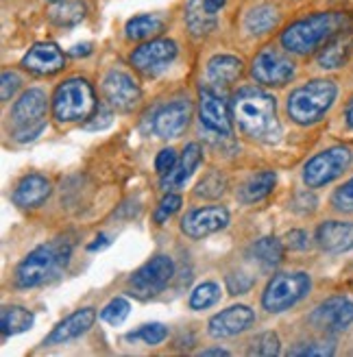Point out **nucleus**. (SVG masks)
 Wrapping results in <instances>:
<instances>
[{
	"label": "nucleus",
	"mask_w": 353,
	"mask_h": 357,
	"mask_svg": "<svg viewBox=\"0 0 353 357\" xmlns=\"http://www.w3.org/2000/svg\"><path fill=\"white\" fill-rule=\"evenodd\" d=\"M112 124V112H107L105 107H98V112L94 114V120L85 122V129L87 131H96V129H105Z\"/></svg>",
	"instance_id": "nucleus-44"
},
{
	"label": "nucleus",
	"mask_w": 353,
	"mask_h": 357,
	"mask_svg": "<svg viewBox=\"0 0 353 357\" xmlns=\"http://www.w3.org/2000/svg\"><path fill=\"white\" fill-rule=\"evenodd\" d=\"M290 207H292L294 211H299V213H310V211H314V209H316V199H314V194H310V192H299V194L294 196V199H292Z\"/></svg>",
	"instance_id": "nucleus-42"
},
{
	"label": "nucleus",
	"mask_w": 353,
	"mask_h": 357,
	"mask_svg": "<svg viewBox=\"0 0 353 357\" xmlns=\"http://www.w3.org/2000/svg\"><path fill=\"white\" fill-rule=\"evenodd\" d=\"M353 55V31H343L321 48L319 52V66L323 70H336L343 68L349 57Z\"/></svg>",
	"instance_id": "nucleus-22"
},
{
	"label": "nucleus",
	"mask_w": 353,
	"mask_h": 357,
	"mask_svg": "<svg viewBox=\"0 0 353 357\" xmlns=\"http://www.w3.org/2000/svg\"><path fill=\"white\" fill-rule=\"evenodd\" d=\"M166 337H168V329L162 323H151V325H142L137 331L129 333L127 340H133V342L142 340L149 347H157V344H162Z\"/></svg>",
	"instance_id": "nucleus-33"
},
{
	"label": "nucleus",
	"mask_w": 353,
	"mask_h": 357,
	"mask_svg": "<svg viewBox=\"0 0 353 357\" xmlns=\"http://www.w3.org/2000/svg\"><path fill=\"white\" fill-rule=\"evenodd\" d=\"M96 107L94 89L85 79H68L63 81L55 98H52V112L59 122H77L87 118Z\"/></svg>",
	"instance_id": "nucleus-5"
},
{
	"label": "nucleus",
	"mask_w": 353,
	"mask_h": 357,
	"mask_svg": "<svg viewBox=\"0 0 353 357\" xmlns=\"http://www.w3.org/2000/svg\"><path fill=\"white\" fill-rule=\"evenodd\" d=\"M94 320H96V310H92V307H83L75 314H70L50 331V335L44 340V344L55 347V344H66L70 340H75V337L83 335L85 331H90Z\"/></svg>",
	"instance_id": "nucleus-19"
},
{
	"label": "nucleus",
	"mask_w": 353,
	"mask_h": 357,
	"mask_svg": "<svg viewBox=\"0 0 353 357\" xmlns=\"http://www.w3.org/2000/svg\"><path fill=\"white\" fill-rule=\"evenodd\" d=\"M279 353V337L277 333L273 331H266V333H260L255 340H253V347L249 349V355H264V357H273Z\"/></svg>",
	"instance_id": "nucleus-36"
},
{
	"label": "nucleus",
	"mask_w": 353,
	"mask_h": 357,
	"mask_svg": "<svg viewBox=\"0 0 353 357\" xmlns=\"http://www.w3.org/2000/svg\"><path fill=\"white\" fill-rule=\"evenodd\" d=\"M186 22L192 35H207L216 29V13H211L203 0H190L186 9Z\"/></svg>",
	"instance_id": "nucleus-26"
},
{
	"label": "nucleus",
	"mask_w": 353,
	"mask_h": 357,
	"mask_svg": "<svg viewBox=\"0 0 353 357\" xmlns=\"http://www.w3.org/2000/svg\"><path fill=\"white\" fill-rule=\"evenodd\" d=\"M203 162V151L199 144H188L181 157L176 159V164L170 172L162 176V188L164 190H179L188 183V178L194 174V170L199 168Z\"/></svg>",
	"instance_id": "nucleus-21"
},
{
	"label": "nucleus",
	"mask_w": 353,
	"mask_h": 357,
	"mask_svg": "<svg viewBox=\"0 0 353 357\" xmlns=\"http://www.w3.org/2000/svg\"><path fill=\"white\" fill-rule=\"evenodd\" d=\"M22 66L35 75H55L63 68V52L50 42L35 44L24 55Z\"/></svg>",
	"instance_id": "nucleus-20"
},
{
	"label": "nucleus",
	"mask_w": 353,
	"mask_h": 357,
	"mask_svg": "<svg viewBox=\"0 0 353 357\" xmlns=\"http://www.w3.org/2000/svg\"><path fill=\"white\" fill-rule=\"evenodd\" d=\"M338 96V87L329 79H314L296 87L288 98V116L296 124L319 122Z\"/></svg>",
	"instance_id": "nucleus-4"
},
{
	"label": "nucleus",
	"mask_w": 353,
	"mask_h": 357,
	"mask_svg": "<svg viewBox=\"0 0 353 357\" xmlns=\"http://www.w3.org/2000/svg\"><path fill=\"white\" fill-rule=\"evenodd\" d=\"M174 275V264L168 255H157L149 259L144 266H140L129 279L131 294L140 298H151L155 294H160L166 285L170 283Z\"/></svg>",
	"instance_id": "nucleus-9"
},
{
	"label": "nucleus",
	"mask_w": 353,
	"mask_h": 357,
	"mask_svg": "<svg viewBox=\"0 0 353 357\" xmlns=\"http://www.w3.org/2000/svg\"><path fill=\"white\" fill-rule=\"evenodd\" d=\"M255 323V314L246 305L227 307L209 320V335L211 337H234L246 331Z\"/></svg>",
	"instance_id": "nucleus-17"
},
{
	"label": "nucleus",
	"mask_w": 353,
	"mask_h": 357,
	"mask_svg": "<svg viewBox=\"0 0 353 357\" xmlns=\"http://www.w3.org/2000/svg\"><path fill=\"white\" fill-rule=\"evenodd\" d=\"M0 325H3V335L5 337L15 335V333H22V331H29L33 327V314L29 310L20 307V305L5 307Z\"/></svg>",
	"instance_id": "nucleus-29"
},
{
	"label": "nucleus",
	"mask_w": 353,
	"mask_h": 357,
	"mask_svg": "<svg viewBox=\"0 0 353 357\" xmlns=\"http://www.w3.org/2000/svg\"><path fill=\"white\" fill-rule=\"evenodd\" d=\"M242 75V61L234 55H216L207 63V79L214 85H232Z\"/></svg>",
	"instance_id": "nucleus-24"
},
{
	"label": "nucleus",
	"mask_w": 353,
	"mask_h": 357,
	"mask_svg": "<svg viewBox=\"0 0 353 357\" xmlns=\"http://www.w3.org/2000/svg\"><path fill=\"white\" fill-rule=\"evenodd\" d=\"M44 116H46V94L42 89H29L13 105L11 122L15 127V139L29 142L35 139L44 129Z\"/></svg>",
	"instance_id": "nucleus-7"
},
{
	"label": "nucleus",
	"mask_w": 353,
	"mask_h": 357,
	"mask_svg": "<svg viewBox=\"0 0 353 357\" xmlns=\"http://www.w3.org/2000/svg\"><path fill=\"white\" fill-rule=\"evenodd\" d=\"M234 118L244 135L264 144H275L281 137V124L277 120V102L271 94L257 87H242L232 102Z\"/></svg>",
	"instance_id": "nucleus-1"
},
{
	"label": "nucleus",
	"mask_w": 353,
	"mask_h": 357,
	"mask_svg": "<svg viewBox=\"0 0 353 357\" xmlns=\"http://www.w3.org/2000/svg\"><path fill=\"white\" fill-rule=\"evenodd\" d=\"M125 31H127L129 40H149V38H153V35L164 31V22L157 15H151V13L135 15L127 22Z\"/></svg>",
	"instance_id": "nucleus-30"
},
{
	"label": "nucleus",
	"mask_w": 353,
	"mask_h": 357,
	"mask_svg": "<svg viewBox=\"0 0 353 357\" xmlns=\"http://www.w3.org/2000/svg\"><path fill=\"white\" fill-rule=\"evenodd\" d=\"M351 151L345 146H331L319 155H314L303 166V181L308 188H323L338 178L351 166Z\"/></svg>",
	"instance_id": "nucleus-8"
},
{
	"label": "nucleus",
	"mask_w": 353,
	"mask_h": 357,
	"mask_svg": "<svg viewBox=\"0 0 353 357\" xmlns=\"http://www.w3.org/2000/svg\"><path fill=\"white\" fill-rule=\"evenodd\" d=\"M48 3H63V0H48Z\"/></svg>",
	"instance_id": "nucleus-51"
},
{
	"label": "nucleus",
	"mask_w": 353,
	"mask_h": 357,
	"mask_svg": "<svg viewBox=\"0 0 353 357\" xmlns=\"http://www.w3.org/2000/svg\"><path fill=\"white\" fill-rule=\"evenodd\" d=\"M227 190V178L220 172H209L201 178V183L197 185V196H203V199H218Z\"/></svg>",
	"instance_id": "nucleus-35"
},
{
	"label": "nucleus",
	"mask_w": 353,
	"mask_h": 357,
	"mask_svg": "<svg viewBox=\"0 0 353 357\" xmlns=\"http://www.w3.org/2000/svg\"><path fill=\"white\" fill-rule=\"evenodd\" d=\"M351 26V17L338 11L314 13L303 20H296L281 33V46L294 55H310L323 48L333 35H338Z\"/></svg>",
	"instance_id": "nucleus-2"
},
{
	"label": "nucleus",
	"mask_w": 353,
	"mask_h": 357,
	"mask_svg": "<svg viewBox=\"0 0 353 357\" xmlns=\"http://www.w3.org/2000/svg\"><path fill=\"white\" fill-rule=\"evenodd\" d=\"M345 120H347V124H349V129H353V98L349 100L347 109H345Z\"/></svg>",
	"instance_id": "nucleus-49"
},
{
	"label": "nucleus",
	"mask_w": 353,
	"mask_h": 357,
	"mask_svg": "<svg viewBox=\"0 0 353 357\" xmlns=\"http://www.w3.org/2000/svg\"><path fill=\"white\" fill-rule=\"evenodd\" d=\"M201 355H229L225 349H207V351H203Z\"/></svg>",
	"instance_id": "nucleus-50"
},
{
	"label": "nucleus",
	"mask_w": 353,
	"mask_h": 357,
	"mask_svg": "<svg viewBox=\"0 0 353 357\" xmlns=\"http://www.w3.org/2000/svg\"><path fill=\"white\" fill-rule=\"evenodd\" d=\"M251 75L264 85H286L294 77V63L275 46H266L253 59Z\"/></svg>",
	"instance_id": "nucleus-10"
},
{
	"label": "nucleus",
	"mask_w": 353,
	"mask_h": 357,
	"mask_svg": "<svg viewBox=\"0 0 353 357\" xmlns=\"http://www.w3.org/2000/svg\"><path fill=\"white\" fill-rule=\"evenodd\" d=\"M199 98H201L199 114L203 127L216 135H225V137L232 135V118H229L227 105L223 102V98L211 87H201Z\"/></svg>",
	"instance_id": "nucleus-15"
},
{
	"label": "nucleus",
	"mask_w": 353,
	"mask_h": 357,
	"mask_svg": "<svg viewBox=\"0 0 353 357\" xmlns=\"http://www.w3.org/2000/svg\"><path fill=\"white\" fill-rule=\"evenodd\" d=\"M20 87V77H17L15 73H3V100H9L13 94H15V89Z\"/></svg>",
	"instance_id": "nucleus-45"
},
{
	"label": "nucleus",
	"mask_w": 353,
	"mask_h": 357,
	"mask_svg": "<svg viewBox=\"0 0 353 357\" xmlns=\"http://www.w3.org/2000/svg\"><path fill=\"white\" fill-rule=\"evenodd\" d=\"M316 244L331 255L353 251V222H340V220L323 222L316 229Z\"/></svg>",
	"instance_id": "nucleus-18"
},
{
	"label": "nucleus",
	"mask_w": 353,
	"mask_h": 357,
	"mask_svg": "<svg viewBox=\"0 0 353 357\" xmlns=\"http://www.w3.org/2000/svg\"><path fill=\"white\" fill-rule=\"evenodd\" d=\"M50 196V181L42 174H27L13 190V203L20 207H38Z\"/></svg>",
	"instance_id": "nucleus-23"
},
{
	"label": "nucleus",
	"mask_w": 353,
	"mask_h": 357,
	"mask_svg": "<svg viewBox=\"0 0 353 357\" xmlns=\"http://www.w3.org/2000/svg\"><path fill=\"white\" fill-rule=\"evenodd\" d=\"M190 116H192L190 100H174V102L162 107V109L155 114L153 131L164 139L179 137L188 129Z\"/></svg>",
	"instance_id": "nucleus-16"
},
{
	"label": "nucleus",
	"mask_w": 353,
	"mask_h": 357,
	"mask_svg": "<svg viewBox=\"0 0 353 357\" xmlns=\"http://www.w3.org/2000/svg\"><path fill=\"white\" fill-rule=\"evenodd\" d=\"M288 355H333V347L327 342H308V344H299L290 349Z\"/></svg>",
	"instance_id": "nucleus-40"
},
{
	"label": "nucleus",
	"mask_w": 353,
	"mask_h": 357,
	"mask_svg": "<svg viewBox=\"0 0 353 357\" xmlns=\"http://www.w3.org/2000/svg\"><path fill=\"white\" fill-rule=\"evenodd\" d=\"M129 312H131L129 301H127V298H122V296H116V298H112V301L107 303V305L103 307L100 318L105 320V323H110V325L118 327V325H122V323L127 320Z\"/></svg>",
	"instance_id": "nucleus-34"
},
{
	"label": "nucleus",
	"mask_w": 353,
	"mask_h": 357,
	"mask_svg": "<svg viewBox=\"0 0 353 357\" xmlns=\"http://www.w3.org/2000/svg\"><path fill=\"white\" fill-rule=\"evenodd\" d=\"M220 301V285L218 283H201L197 290L190 296V307L192 310H207L211 305H216Z\"/></svg>",
	"instance_id": "nucleus-32"
},
{
	"label": "nucleus",
	"mask_w": 353,
	"mask_h": 357,
	"mask_svg": "<svg viewBox=\"0 0 353 357\" xmlns=\"http://www.w3.org/2000/svg\"><path fill=\"white\" fill-rule=\"evenodd\" d=\"M312 288V279L306 273H281L275 275L262 296V305L271 314H281L306 298Z\"/></svg>",
	"instance_id": "nucleus-6"
},
{
	"label": "nucleus",
	"mask_w": 353,
	"mask_h": 357,
	"mask_svg": "<svg viewBox=\"0 0 353 357\" xmlns=\"http://www.w3.org/2000/svg\"><path fill=\"white\" fill-rule=\"evenodd\" d=\"M179 207H181V196L168 192L164 199L160 201V207H157V211H155V222L157 225H164L172 216V213L179 211Z\"/></svg>",
	"instance_id": "nucleus-38"
},
{
	"label": "nucleus",
	"mask_w": 353,
	"mask_h": 357,
	"mask_svg": "<svg viewBox=\"0 0 353 357\" xmlns=\"http://www.w3.org/2000/svg\"><path fill=\"white\" fill-rule=\"evenodd\" d=\"M203 3H205V7H207L211 13H218V11L225 7L227 0H203Z\"/></svg>",
	"instance_id": "nucleus-47"
},
{
	"label": "nucleus",
	"mask_w": 353,
	"mask_h": 357,
	"mask_svg": "<svg viewBox=\"0 0 353 357\" xmlns=\"http://www.w3.org/2000/svg\"><path fill=\"white\" fill-rule=\"evenodd\" d=\"M251 255L253 259L264 268V271H271V268L279 266L284 259V246L277 238H262L251 246Z\"/></svg>",
	"instance_id": "nucleus-28"
},
{
	"label": "nucleus",
	"mask_w": 353,
	"mask_h": 357,
	"mask_svg": "<svg viewBox=\"0 0 353 357\" xmlns=\"http://www.w3.org/2000/svg\"><path fill=\"white\" fill-rule=\"evenodd\" d=\"M310 323L327 333L345 331L353 323V301L347 296L327 298L310 314Z\"/></svg>",
	"instance_id": "nucleus-11"
},
{
	"label": "nucleus",
	"mask_w": 353,
	"mask_h": 357,
	"mask_svg": "<svg viewBox=\"0 0 353 357\" xmlns=\"http://www.w3.org/2000/svg\"><path fill=\"white\" fill-rule=\"evenodd\" d=\"M253 288V279L244 273H234L227 277V290L232 294H246Z\"/></svg>",
	"instance_id": "nucleus-39"
},
{
	"label": "nucleus",
	"mask_w": 353,
	"mask_h": 357,
	"mask_svg": "<svg viewBox=\"0 0 353 357\" xmlns=\"http://www.w3.org/2000/svg\"><path fill=\"white\" fill-rule=\"evenodd\" d=\"M92 52V44H79L73 48V55L75 57H85V55H90Z\"/></svg>",
	"instance_id": "nucleus-48"
},
{
	"label": "nucleus",
	"mask_w": 353,
	"mask_h": 357,
	"mask_svg": "<svg viewBox=\"0 0 353 357\" xmlns=\"http://www.w3.org/2000/svg\"><path fill=\"white\" fill-rule=\"evenodd\" d=\"M73 255V246L66 240H52L31 251L15 271L17 288H38L63 273Z\"/></svg>",
	"instance_id": "nucleus-3"
},
{
	"label": "nucleus",
	"mask_w": 353,
	"mask_h": 357,
	"mask_svg": "<svg viewBox=\"0 0 353 357\" xmlns=\"http://www.w3.org/2000/svg\"><path fill=\"white\" fill-rule=\"evenodd\" d=\"M275 181H277V176L273 170H262L257 172L255 176H251L249 181H246L242 188H240V194H238V199L246 205H251V203H257L262 199H266V196L273 192L275 188Z\"/></svg>",
	"instance_id": "nucleus-25"
},
{
	"label": "nucleus",
	"mask_w": 353,
	"mask_h": 357,
	"mask_svg": "<svg viewBox=\"0 0 353 357\" xmlns=\"http://www.w3.org/2000/svg\"><path fill=\"white\" fill-rule=\"evenodd\" d=\"M176 151L174 149H164V151H160V155H157V159H155V168H157V172H160L162 176L166 174V172H170L172 168H174V164H176Z\"/></svg>",
	"instance_id": "nucleus-41"
},
{
	"label": "nucleus",
	"mask_w": 353,
	"mask_h": 357,
	"mask_svg": "<svg viewBox=\"0 0 353 357\" xmlns=\"http://www.w3.org/2000/svg\"><path fill=\"white\" fill-rule=\"evenodd\" d=\"M48 17L57 26H75L85 17V7L77 3V0H63V3H55Z\"/></svg>",
	"instance_id": "nucleus-31"
},
{
	"label": "nucleus",
	"mask_w": 353,
	"mask_h": 357,
	"mask_svg": "<svg viewBox=\"0 0 353 357\" xmlns=\"http://www.w3.org/2000/svg\"><path fill=\"white\" fill-rule=\"evenodd\" d=\"M103 94L118 112H131L140 102V96H142L137 83L127 73H122V70L107 73V77L103 79Z\"/></svg>",
	"instance_id": "nucleus-13"
},
{
	"label": "nucleus",
	"mask_w": 353,
	"mask_h": 357,
	"mask_svg": "<svg viewBox=\"0 0 353 357\" xmlns=\"http://www.w3.org/2000/svg\"><path fill=\"white\" fill-rule=\"evenodd\" d=\"M279 24V13L273 5H257L244 17V26L251 35H264Z\"/></svg>",
	"instance_id": "nucleus-27"
},
{
	"label": "nucleus",
	"mask_w": 353,
	"mask_h": 357,
	"mask_svg": "<svg viewBox=\"0 0 353 357\" xmlns=\"http://www.w3.org/2000/svg\"><path fill=\"white\" fill-rule=\"evenodd\" d=\"M308 244V234L301 229H292L286 234V246L292 248V251H306Z\"/></svg>",
	"instance_id": "nucleus-43"
},
{
	"label": "nucleus",
	"mask_w": 353,
	"mask_h": 357,
	"mask_svg": "<svg viewBox=\"0 0 353 357\" xmlns=\"http://www.w3.org/2000/svg\"><path fill=\"white\" fill-rule=\"evenodd\" d=\"M227 225H229V211L220 205H214V207H201L186 213L181 220V231L188 238L199 240L216 234V231L225 229Z\"/></svg>",
	"instance_id": "nucleus-14"
},
{
	"label": "nucleus",
	"mask_w": 353,
	"mask_h": 357,
	"mask_svg": "<svg viewBox=\"0 0 353 357\" xmlns=\"http://www.w3.org/2000/svg\"><path fill=\"white\" fill-rule=\"evenodd\" d=\"M110 236H98L96 238V242H92L90 246H87V251H100V248H105V246H110Z\"/></svg>",
	"instance_id": "nucleus-46"
},
{
	"label": "nucleus",
	"mask_w": 353,
	"mask_h": 357,
	"mask_svg": "<svg viewBox=\"0 0 353 357\" xmlns=\"http://www.w3.org/2000/svg\"><path fill=\"white\" fill-rule=\"evenodd\" d=\"M331 205L343 213H353V176L331 194Z\"/></svg>",
	"instance_id": "nucleus-37"
},
{
	"label": "nucleus",
	"mask_w": 353,
	"mask_h": 357,
	"mask_svg": "<svg viewBox=\"0 0 353 357\" xmlns=\"http://www.w3.org/2000/svg\"><path fill=\"white\" fill-rule=\"evenodd\" d=\"M176 57V44L170 40H153L133 50L131 63L144 75H160Z\"/></svg>",
	"instance_id": "nucleus-12"
}]
</instances>
